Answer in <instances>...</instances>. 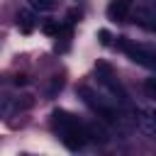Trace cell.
Masks as SVG:
<instances>
[{
	"mask_svg": "<svg viewBox=\"0 0 156 156\" xmlns=\"http://www.w3.org/2000/svg\"><path fill=\"white\" fill-rule=\"evenodd\" d=\"M127 10H129V0H115V2H110L107 15H110V20L122 22V20H127Z\"/></svg>",
	"mask_w": 156,
	"mask_h": 156,
	"instance_id": "obj_4",
	"label": "cell"
},
{
	"mask_svg": "<svg viewBox=\"0 0 156 156\" xmlns=\"http://www.w3.org/2000/svg\"><path fill=\"white\" fill-rule=\"evenodd\" d=\"M29 5H32L34 10H54L56 0H29Z\"/></svg>",
	"mask_w": 156,
	"mask_h": 156,
	"instance_id": "obj_8",
	"label": "cell"
},
{
	"mask_svg": "<svg viewBox=\"0 0 156 156\" xmlns=\"http://www.w3.org/2000/svg\"><path fill=\"white\" fill-rule=\"evenodd\" d=\"M136 22L141 24V27H146V29H154V22H151V12L149 10H136Z\"/></svg>",
	"mask_w": 156,
	"mask_h": 156,
	"instance_id": "obj_7",
	"label": "cell"
},
{
	"mask_svg": "<svg viewBox=\"0 0 156 156\" xmlns=\"http://www.w3.org/2000/svg\"><path fill=\"white\" fill-rule=\"evenodd\" d=\"M117 46H119L132 61H136V63H141V66H149V68L154 66V61H151L154 54H151L149 49H144L141 44H134V41H129L127 37H117Z\"/></svg>",
	"mask_w": 156,
	"mask_h": 156,
	"instance_id": "obj_2",
	"label": "cell"
},
{
	"mask_svg": "<svg viewBox=\"0 0 156 156\" xmlns=\"http://www.w3.org/2000/svg\"><path fill=\"white\" fill-rule=\"evenodd\" d=\"M139 127H141V132H144L146 136H154V134H156V117H154V112L144 110L141 117H139Z\"/></svg>",
	"mask_w": 156,
	"mask_h": 156,
	"instance_id": "obj_5",
	"label": "cell"
},
{
	"mask_svg": "<svg viewBox=\"0 0 156 156\" xmlns=\"http://www.w3.org/2000/svg\"><path fill=\"white\" fill-rule=\"evenodd\" d=\"M44 32H46V34H58V24L46 22V24H44Z\"/></svg>",
	"mask_w": 156,
	"mask_h": 156,
	"instance_id": "obj_11",
	"label": "cell"
},
{
	"mask_svg": "<svg viewBox=\"0 0 156 156\" xmlns=\"http://www.w3.org/2000/svg\"><path fill=\"white\" fill-rule=\"evenodd\" d=\"M146 95L149 98H156V83H154V78L146 80Z\"/></svg>",
	"mask_w": 156,
	"mask_h": 156,
	"instance_id": "obj_10",
	"label": "cell"
},
{
	"mask_svg": "<svg viewBox=\"0 0 156 156\" xmlns=\"http://www.w3.org/2000/svg\"><path fill=\"white\" fill-rule=\"evenodd\" d=\"M54 127L58 129V136H61V141L71 149V151H76V149H80L83 144H85V129L71 117V115H66V112H54Z\"/></svg>",
	"mask_w": 156,
	"mask_h": 156,
	"instance_id": "obj_1",
	"label": "cell"
},
{
	"mask_svg": "<svg viewBox=\"0 0 156 156\" xmlns=\"http://www.w3.org/2000/svg\"><path fill=\"white\" fill-rule=\"evenodd\" d=\"M78 93L83 95V100H85V102H88V105H90V107H93V110H95V112H98L105 122H115V119H117L115 110H112L110 105H105V102L100 100V95H95L88 85H80V88H78Z\"/></svg>",
	"mask_w": 156,
	"mask_h": 156,
	"instance_id": "obj_3",
	"label": "cell"
},
{
	"mask_svg": "<svg viewBox=\"0 0 156 156\" xmlns=\"http://www.w3.org/2000/svg\"><path fill=\"white\" fill-rule=\"evenodd\" d=\"M15 83H17V85H24V83H27V78H24V76H17V78H15Z\"/></svg>",
	"mask_w": 156,
	"mask_h": 156,
	"instance_id": "obj_12",
	"label": "cell"
},
{
	"mask_svg": "<svg viewBox=\"0 0 156 156\" xmlns=\"http://www.w3.org/2000/svg\"><path fill=\"white\" fill-rule=\"evenodd\" d=\"M98 37H100V44H102V46H107V44H110V39H112L107 29H100V32H98Z\"/></svg>",
	"mask_w": 156,
	"mask_h": 156,
	"instance_id": "obj_9",
	"label": "cell"
},
{
	"mask_svg": "<svg viewBox=\"0 0 156 156\" xmlns=\"http://www.w3.org/2000/svg\"><path fill=\"white\" fill-rule=\"evenodd\" d=\"M17 24H20L22 32H32V27H34V12L32 10H20L17 12Z\"/></svg>",
	"mask_w": 156,
	"mask_h": 156,
	"instance_id": "obj_6",
	"label": "cell"
}]
</instances>
